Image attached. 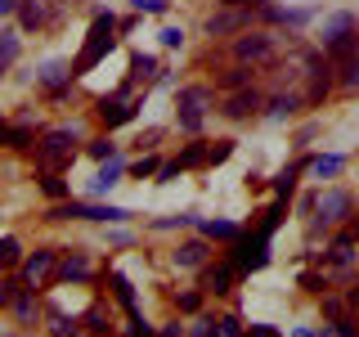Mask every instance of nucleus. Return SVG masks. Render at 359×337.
I'll list each match as a JSON object with an SVG mask.
<instances>
[{"label":"nucleus","mask_w":359,"mask_h":337,"mask_svg":"<svg viewBox=\"0 0 359 337\" xmlns=\"http://www.w3.org/2000/svg\"><path fill=\"white\" fill-rule=\"evenodd\" d=\"M269 261V234H238V239L229 243V265L238 270V275H252V270H261Z\"/></svg>","instance_id":"f03ea898"},{"label":"nucleus","mask_w":359,"mask_h":337,"mask_svg":"<svg viewBox=\"0 0 359 337\" xmlns=\"http://www.w3.org/2000/svg\"><path fill=\"white\" fill-rule=\"evenodd\" d=\"M162 45H166V50H180V45H184V32H180V27H162Z\"/></svg>","instance_id":"37998d69"},{"label":"nucleus","mask_w":359,"mask_h":337,"mask_svg":"<svg viewBox=\"0 0 359 337\" xmlns=\"http://www.w3.org/2000/svg\"><path fill=\"white\" fill-rule=\"evenodd\" d=\"M233 149H238L233 140H216V144L207 149V166H220V162H229V157H233Z\"/></svg>","instance_id":"7c9ffc66"},{"label":"nucleus","mask_w":359,"mask_h":337,"mask_svg":"<svg viewBox=\"0 0 359 337\" xmlns=\"http://www.w3.org/2000/svg\"><path fill=\"white\" fill-rule=\"evenodd\" d=\"M337 72H341L337 81H341L346 90H359V54H355V59H346L341 67H337Z\"/></svg>","instance_id":"473e14b6"},{"label":"nucleus","mask_w":359,"mask_h":337,"mask_svg":"<svg viewBox=\"0 0 359 337\" xmlns=\"http://www.w3.org/2000/svg\"><path fill=\"white\" fill-rule=\"evenodd\" d=\"M149 77H157V59H153V54H130V81L126 86L149 81Z\"/></svg>","instance_id":"5701e85b"},{"label":"nucleus","mask_w":359,"mask_h":337,"mask_svg":"<svg viewBox=\"0 0 359 337\" xmlns=\"http://www.w3.org/2000/svg\"><path fill=\"white\" fill-rule=\"evenodd\" d=\"M306 166H310V157H306V162H292V166H283V171H278L274 176V198H292V194H297V176L301 171H306Z\"/></svg>","instance_id":"dca6fc26"},{"label":"nucleus","mask_w":359,"mask_h":337,"mask_svg":"<svg viewBox=\"0 0 359 337\" xmlns=\"http://www.w3.org/2000/svg\"><path fill=\"white\" fill-rule=\"evenodd\" d=\"M359 22H355V14H332L328 22H323V41H332V37H346V32H355Z\"/></svg>","instance_id":"a878e982"},{"label":"nucleus","mask_w":359,"mask_h":337,"mask_svg":"<svg viewBox=\"0 0 359 337\" xmlns=\"http://www.w3.org/2000/svg\"><path fill=\"white\" fill-rule=\"evenodd\" d=\"M18 261V239H0V270H9Z\"/></svg>","instance_id":"e433bc0d"},{"label":"nucleus","mask_w":359,"mask_h":337,"mask_svg":"<svg viewBox=\"0 0 359 337\" xmlns=\"http://www.w3.org/2000/svg\"><path fill=\"white\" fill-rule=\"evenodd\" d=\"M175 176H180V162H166L162 171H157V180H162V185H166V180H175Z\"/></svg>","instance_id":"09e8293b"},{"label":"nucleus","mask_w":359,"mask_h":337,"mask_svg":"<svg viewBox=\"0 0 359 337\" xmlns=\"http://www.w3.org/2000/svg\"><path fill=\"white\" fill-rule=\"evenodd\" d=\"M243 27H252V9H224V14L207 18L211 37H229V32H243Z\"/></svg>","instance_id":"f8f14e48"},{"label":"nucleus","mask_w":359,"mask_h":337,"mask_svg":"<svg viewBox=\"0 0 359 337\" xmlns=\"http://www.w3.org/2000/svg\"><path fill=\"white\" fill-rule=\"evenodd\" d=\"M14 9H18V0H0V18H5V14H14Z\"/></svg>","instance_id":"3c124183"},{"label":"nucleus","mask_w":359,"mask_h":337,"mask_svg":"<svg viewBox=\"0 0 359 337\" xmlns=\"http://www.w3.org/2000/svg\"><path fill=\"white\" fill-rule=\"evenodd\" d=\"M351 234H355V239H359V216H355V220H351Z\"/></svg>","instance_id":"5fc2aeb1"},{"label":"nucleus","mask_w":359,"mask_h":337,"mask_svg":"<svg viewBox=\"0 0 359 337\" xmlns=\"http://www.w3.org/2000/svg\"><path fill=\"white\" fill-rule=\"evenodd\" d=\"M283 207H287L283 198H274V202H269V211H265V220H261V234H269V239H274V230L283 225Z\"/></svg>","instance_id":"c85d7f7f"},{"label":"nucleus","mask_w":359,"mask_h":337,"mask_svg":"<svg viewBox=\"0 0 359 337\" xmlns=\"http://www.w3.org/2000/svg\"><path fill=\"white\" fill-rule=\"evenodd\" d=\"M202 306V297H198V292H184V297H180V310H189V315H194Z\"/></svg>","instance_id":"a18cd8bd"},{"label":"nucleus","mask_w":359,"mask_h":337,"mask_svg":"<svg viewBox=\"0 0 359 337\" xmlns=\"http://www.w3.org/2000/svg\"><path fill=\"white\" fill-rule=\"evenodd\" d=\"M301 288H306V292H314V297H323V292H328V279H323V275H314V270H310V275H301Z\"/></svg>","instance_id":"4c0bfd02"},{"label":"nucleus","mask_w":359,"mask_h":337,"mask_svg":"<svg viewBox=\"0 0 359 337\" xmlns=\"http://www.w3.org/2000/svg\"><path fill=\"white\" fill-rule=\"evenodd\" d=\"M0 144L5 149H27V144H36V135H32V126H0Z\"/></svg>","instance_id":"412c9836"},{"label":"nucleus","mask_w":359,"mask_h":337,"mask_svg":"<svg viewBox=\"0 0 359 337\" xmlns=\"http://www.w3.org/2000/svg\"><path fill=\"white\" fill-rule=\"evenodd\" d=\"M243 337H283L278 329H269V324H252V329H247Z\"/></svg>","instance_id":"c03bdc74"},{"label":"nucleus","mask_w":359,"mask_h":337,"mask_svg":"<svg viewBox=\"0 0 359 337\" xmlns=\"http://www.w3.org/2000/svg\"><path fill=\"white\" fill-rule=\"evenodd\" d=\"M180 225H194V211H180V216H162L157 230H180Z\"/></svg>","instance_id":"79ce46f5"},{"label":"nucleus","mask_w":359,"mask_h":337,"mask_svg":"<svg viewBox=\"0 0 359 337\" xmlns=\"http://www.w3.org/2000/svg\"><path fill=\"white\" fill-rule=\"evenodd\" d=\"M59 279H90V261L81 252H67L59 261Z\"/></svg>","instance_id":"aec40b11"},{"label":"nucleus","mask_w":359,"mask_h":337,"mask_svg":"<svg viewBox=\"0 0 359 337\" xmlns=\"http://www.w3.org/2000/svg\"><path fill=\"white\" fill-rule=\"evenodd\" d=\"M99 121H104V126L112 131V126H126V121H135V104H130V99L126 95H104V99H99Z\"/></svg>","instance_id":"9b49d317"},{"label":"nucleus","mask_w":359,"mask_h":337,"mask_svg":"<svg viewBox=\"0 0 359 337\" xmlns=\"http://www.w3.org/2000/svg\"><path fill=\"white\" fill-rule=\"evenodd\" d=\"M41 189H45V198H54V202L67 198V180H63L59 171H45V176H41Z\"/></svg>","instance_id":"bb28decb"},{"label":"nucleus","mask_w":359,"mask_h":337,"mask_svg":"<svg viewBox=\"0 0 359 337\" xmlns=\"http://www.w3.org/2000/svg\"><path fill=\"white\" fill-rule=\"evenodd\" d=\"M301 104H306V95H274L265 108H269V117H274V121H287Z\"/></svg>","instance_id":"6ab92c4d"},{"label":"nucleus","mask_w":359,"mask_h":337,"mask_svg":"<svg viewBox=\"0 0 359 337\" xmlns=\"http://www.w3.org/2000/svg\"><path fill=\"white\" fill-rule=\"evenodd\" d=\"M54 265H59V261H54L50 247H36V252L22 261V284H27V288H41L45 279H50V270H54Z\"/></svg>","instance_id":"9d476101"},{"label":"nucleus","mask_w":359,"mask_h":337,"mask_svg":"<svg viewBox=\"0 0 359 337\" xmlns=\"http://www.w3.org/2000/svg\"><path fill=\"white\" fill-rule=\"evenodd\" d=\"M112 50H117V18H112L108 9H99L95 22H90V32H86L81 54H76V63H72V77H86L90 67H95V63H104Z\"/></svg>","instance_id":"f257e3e1"},{"label":"nucleus","mask_w":359,"mask_h":337,"mask_svg":"<svg viewBox=\"0 0 359 337\" xmlns=\"http://www.w3.org/2000/svg\"><path fill=\"white\" fill-rule=\"evenodd\" d=\"M18 18H22V27H41V22H45V9L41 5H22V0H18Z\"/></svg>","instance_id":"72a5a7b5"},{"label":"nucleus","mask_w":359,"mask_h":337,"mask_svg":"<svg viewBox=\"0 0 359 337\" xmlns=\"http://www.w3.org/2000/svg\"><path fill=\"white\" fill-rule=\"evenodd\" d=\"M220 86H224V90H243V86H252V67H247V63L229 67V72L220 77Z\"/></svg>","instance_id":"cd10ccee"},{"label":"nucleus","mask_w":359,"mask_h":337,"mask_svg":"<svg viewBox=\"0 0 359 337\" xmlns=\"http://www.w3.org/2000/svg\"><path fill=\"white\" fill-rule=\"evenodd\" d=\"M202 234H207V239H220V243H233L243 230L233 220H202Z\"/></svg>","instance_id":"b1692460"},{"label":"nucleus","mask_w":359,"mask_h":337,"mask_svg":"<svg viewBox=\"0 0 359 337\" xmlns=\"http://www.w3.org/2000/svg\"><path fill=\"white\" fill-rule=\"evenodd\" d=\"M18 59V37H9V32H0V72H5L9 63Z\"/></svg>","instance_id":"2f4dec72"},{"label":"nucleus","mask_w":359,"mask_h":337,"mask_svg":"<svg viewBox=\"0 0 359 337\" xmlns=\"http://www.w3.org/2000/svg\"><path fill=\"white\" fill-rule=\"evenodd\" d=\"M194 337H216V329H211V319H198V324H194Z\"/></svg>","instance_id":"8fccbe9b"},{"label":"nucleus","mask_w":359,"mask_h":337,"mask_svg":"<svg viewBox=\"0 0 359 337\" xmlns=\"http://www.w3.org/2000/svg\"><path fill=\"white\" fill-rule=\"evenodd\" d=\"M261 108H265V95H261V90H252V86H243V90H233V95L224 99L220 112L229 121H247V117H256Z\"/></svg>","instance_id":"6e6552de"},{"label":"nucleus","mask_w":359,"mask_h":337,"mask_svg":"<svg viewBox=\"0 0 359 337\" xmlns=\"http://www.w3.org/2000/svg\"><path fill=\"white\" fill-rule=\"evenodd\" d=\"M72 144H76V131H67V126H63V131H50V135L36 144V162L45 166V171H59L67 157H72Z\"/></svg>","instance_id":"39448f33"},{"label":"nucleus","mask_w":359,"mask_h":337,"mask_svg":"<svg viewBox=\"0 0 359 337\" xmlns=\"http://www.w3.org/2000/svg\"><path fill=\"white\" fill-rule=\"evenodd\" d=\"M95 337H99V333H95Z\"/></svg>","instance_id":"4d7b16f0"},{"label":"nucleus","mask_w":359,"mask_h":337,"mask_svg":"<svg viewBox=\"0 0 359 337\" xmlns=\"http://www.w3.org/2000/svg\"><path fill=\"white\" fill-rule=\"evenodd\" d=\"M36 81H41V86H50V90H67V86L76 81V77H72V63L50 59V63H45L41 72H36Z\"/></svg>","instance_id":"4468645a"},{"label":"nucleus","mask_w":359,"mask_h":337,"mask_svg":"<svg viewBox=\"0 0 359 337\" xmlns=\"http://www.w3.org/2000/svg\"><path fill=\"white\" fill-rule=\"evenodd\" d=\"M314 211H319L323 225H341L346 216H355V198L346 189H328V194L314 198Z\"/></svg>","instance_id":"0eeeda50"},{"label":"nucleus","mask_w":359,"mask_h":337,"mask_svg":"<svg viewBox=\"0 0 359 337\" xmlns=\"http://www.w3.org/2000/svg\"><path fill=\"white\" fill-rule=\"evenodd\" d=\"M233 279H238V270H233L229 261H224V265H211L207 275H202V288H207V292H216V297H220V292H229V288H233Z\"/></svg>","instance_id":"2eb2a0df"},{"label":"nucleus","mask_w":359,"mask_h":337,"mask_svg":"<svg viewBox=\"0 0 359 337\" xmlns=\"http://www.w3.org/2000/svg\"><path fill=\"white\" fill-rule=\"evenodd\" d=\"M233 59H238V63H269V59H274V37H265V32H247V37H238V45H233Z\"/></svg>","instance_id":"1a4fd4ad"},{"label":"nucleus","mask_w":359,"mask_h":337,"mask_svg":"<svg viewBox=\"0 0 359 337\" xmlns=\"http://www.w3.org/2000/svg\"><path fill=\"white\" fill-rule=\"evenodd\" d=\"M162 337H180V329H175V324H171V329H162Z\"/></svg>","instance_id":"864d4df0"},{"label":"nucleus","mask_w":359,"mask_h":337,"mask_svg":"<svg viewBox=\"0 0 359 337\" xmlns=\"http://www.w3.org/2000/svg\"><path fill=\"white\" fill-rule=\"evenodd\" d=\"M310 171L319 176V180H332V176H341V171H346V157H337V153H319V157H310Z\"/></svg>","instance_id":"a211bd4d"},{"label":"nucleus","mask_w":359,"mask_h":337,"mask_svg":"<svg viewBox=\"0 0 359 337\" xmlns=\"http://www.w3.org/2000/svg\"><path fill=\"white\" fill-rule=\"evenodd\" d=\"M117 176H121V157H108V162H104V171L95 176V185H90V189H95V194H108V189L117 185Z\"/></svg>","instance_id":"393cba45"},{"label":"nucleus","mask_w":359,"mask_h":337,"mask_svg":"<svg viewBox=\"0 0 359 337\" xmlns=\"http://www.w3.org/2000/svg\"><path fill=\"white\" fill-rule=\"evenodd\" d=\"M130 171H135V176L144 180V176H157V171H162V162H157V157H140V162H135Z\"/></svg>","instance_id":"a19ab883"},{"label":"nucleus","mask_w":359,"mask_h":337,"mask_svg":"<svg viewBox=\"0 0 359 337\" xmlns=\"http://www.w3.org/2000/svg\"><path fill=\"white\" fill-rule=\"evenodd\" d=\"M135 9H140V14H166V9H171V0H130Z\"/></svg>","instance_id":"ea45409f"},{"label":"nucleus","mask_w":359,"mask_h":337,"mask_svg":"<svg viewBox=\"0 0 359 337\" xmlns=\"http://www.w3.org/2000/svg\"><path fill=\"white\" fill-rule=\"evenodd\" d=\"M135 211L126 207H104V202H76V198H67L59 202V207H50V220H130Z\"/></svg>","instance_id":"7ed1b4c3"},{"label":"nucleus","mask_w":359,"mask_h":337,"mask_svg":"<svg viewBox=\"0 0 359 337\" xmlns=\"http://www.w3.org/2000/svg\"><path fill=\"white\" fill-rule=\"evenodd\" d=\"M86 324H90V333H99V337H104V333L112 329V324L104 319V310H99V306H95V310H86Z\"/></svg>","instance_id":"58836bf2"},{"label":"nucleus","mask_w":359,"mask_h":337,"mask_svg":"<svg viewBox=\"0 0 359 337\" xmlns=\"http://www.w3.org/2000/svg\"><path fill=\"white\" fill-rule=\"evenodd\" d=\"M306 67H310V90H306V104H323V95L337 86V63L328 54H306Z\"/></svg>","instance_id":"423d86ee"},{"label":"nucleus","mask_w":359,"mask_h":337,"mask_svg":"<svg viewBox=\"0 0 359 337\" xmlns=\"http://www.w3.org/2000/svg\"><path fill=\"white\" fill-rule=\"evenodd\" d=\"M95 162H108V157H117V144L112 140H90V149H86Z\"/></svg>","instance_id":"f704fd0d"},{"label":"nucleus","mask_w":359,"mask_h":337,"mask_svg":"<svg viewBox=\"0 0 359 337\" xmlns=\"http://www.w3.org/2000/svg\"><path fill=\"white\" fill-rule=\"evenodd\" d=\"M207 99H211V90H207V86H184V90H180V99H175L180 131H189V135H198V131H202V117H207Z\"/></svg>","instance_id":"20e7f679"},{"label":"nucleus","mask_w":359,"mask_h":337,"mask_svg":"<svg viewBox=\"0 0 359 337\" xmlns=\"http://www.w3.org/2000/svg\"><path fill=\"white\" fill-rule=\"evenodd\" d=\"M355 234L351 230H341V234H337V239L328 243V252H323V261H328V265H337V270H346V265H351L355 261Z\"/></svg>","instance_id":"ddd939ff"},{"label":"nucleus","mask_w":359,"mask_h":337,"mask_svg":"<svg viewBox=\"0 0 359 337\" xmlns=\"http://www.w3.org/2000/svg\"><path fill=\"white\" fill-rule=\"evenodd\" d=\"M18 315H22V319H32V315H36V301H32V297H18Z\"/></svg>","instance_id":"de8ad7c7"},{"label":"nucleus","mask_w":359,"mask_h":337,"mask_svg":"<svg viewBox=\"0 0 359 337\" xmlns=\"http://www.w3.org/2000/svg\"><path fill=\"white\" fill-rule=\"evenodd\" d=\"M220 329H216V337H243V319L238 315H224V319H216Z\"/></svg>","instance_id":"c9c22d12"},{"label":"nucleus","mask_w":359,"mask_h":337,"mask_svg":"<svg viewBox=\"0 0 359 337\" xmlns=\"http://www.w3.org/2000/svg\"><path fill=\"white\" fill-rule=\"evenodd\" d=\"M332 337H337V333H332Z\"/></svg>","instance_id":"6e6d98bb"},{"label":"nucleus","mask_w":359,"mask_h":337,"mask_svg":"<svg viewBox=\"0 0 359 337\" xmlns=\"http://www.w3.org/2000/svg\"><path fill=\"white\" fill-rule=\"evenodd\" d=\"M351 310H359V288H351Z\"/></svg>","instance_id":"603ef678"},{"label":"nucleus","mask_w":359,"mask_h":337,"mask_svg":"<svg viewBox=\"0 0 359 337\" xmlns=\"http://www.w3.org/2000/svg\"><path fill=\"white\" fill-rule=\"evenodd\" d=\"M108 284H112V297H117L121 306H126V315H130V310H135V288H130V279L121 275V270H112V275H108Z\"/></svg>","instance_id":"4be33fe9"},{"label":"nucleus","mask_w":359,"mask_h":337,"mask_svg":"<svg viewBox=\"0 0 359 337\" xmlns=\"http://www.w3.org/2000/svg\"><path fill=\"white\" fill-rule=\"evenodd\" d=\"M175 265H184V270H198V265H207V243L194 239V243H180V252H175Z\"/></svg>","instance_id":"f3484780"},{"label":"nucleus","mask_w":359,"mask_h":337,"mask_svg":"<svg viewBox=\"0 0 359 337\" xmlns=\"http://www.w3.org/2000/svg\"><path fill=\"white\" fill-rule=\"evenodd\" d=\"M323 315L337 319V315H346V310H341V301H337V297H323Z\"/></svg>","instance_id":"49530a36"},{"label":"nucleus","mask_w":359,"mask_h":337,"mask_svg":"<svg viewBox=\"0 0 359 337\" xmlns=\"http://www.w3.org/2000/svg\"><path fill=\"white\" fill-rule=\"evenodd\" d=\"M175 162H180V171H184V166H202V162H207V144H202V140H194L184 153L175 157Z\"/></svg>","instance_id":"c756f323"}]
</instances>
